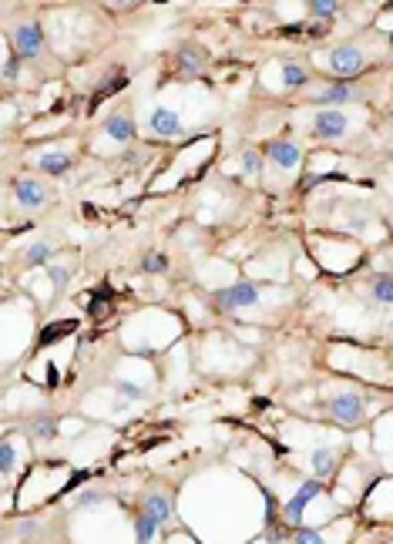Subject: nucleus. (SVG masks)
<instances>
[{"label": "nucleus", "mask_w": 393, "mask_h": 544, "mask_svg": "<svg viewBox=\"0 0 393 544\" xmlns=\"http://www.w3.org/2000/svg\"><path fill=\"white\" fill-rule=\"evenodd\" d=\"M94 501H101V494H98V491H88L84 497H81V501H77V507H88V504H94Z\"/></svg>", "instance_id": "c756f323"}, {"label": "nucleus", "mask_w": 393, "mask_h": 544, "mask_svg": "<svg viewBox=\"0 0 393 544\" xmlns=\"http://www.w3.org/2000/svg\"><path fill=\"white\" fill-rule=\"evenodd\" d=\"M13 48L21 57H38L44 51V34H40L38 24H21L13 30Z\"/></svg>", "instance_id": "39448f33"}, {"label": "nucleus", "mask_w": 393, "mask_h": 544, "mask_svg": "<svg viewBox=\"0 0 393 544\" xmlns=\"http://www.w3.org/2000/svg\"><path fill=\"white\" fill-rule=\"evenodd\" d=\"M178 67H182V74H189V77L202 74L205 51H202V48H195V44H185V48L178 51Z\"/></svg>", "instance_id": "9b49d317"}, {"label": "nucleus", "mask_w": 393, "mask_h": 544, "mask_svg": "<svg viewBox=\"0 0 393 544\" xmlns=\"http://www.w3.org/2000/svg\"><path fill=\"white\" fill-rule=\"evenodd\" d=\"M292 544H323V534L319 531H296V538H292Z\"/></svg>", "instance_id": "bb28decb"}, {"label": "nucleus", "mask_w": 393, "mask_h": 544, "mask_svg": "<svg viewBox=\"0 0 393 544\" xmlns=\"http://www.w3.org/2000/svg\"><path fill=\"white\" fill-rule=\"evenodd\" d=\"M282 81H286L289 88H299V84H306V71L299 64H282Z\"/></svg>", "instance_id": "412c9836"}, {"label": "nucleus", "mask_w": 393, "mask_h": 544, "mask_svg": "<svg viewBox=\"0 0 393 544\" xmlns=\"http://www.w3.org/2000/svg\"><path fill=\"white\" fill-rule=\"evenodd\" d=\"M390 40H393V38H390Z\"/></svg>", "instance_id": "2f4dec72"}, {"label": "nucleus", "mask_w": 393, "mask_h": 544, "mask_svg": "<svg viewBox=\"0 0 393 544\" xmlns=\"http://www.w3.org/2000/svg\"><path fill=\"white\" fill-rule=\"evenodd\" d=\"M71 165H74L71 155H44V158H40V172H48V175H64Z\"/></svg>", "instance_id": "2eb2a0df"}, {"label": "nucleus", "mask_w": 393, "mask_h": 544, "mask_svg": "<svg viewBox=\"0 0 393 544\" xmlns=\"http://www.w3.org/2000/svg\"><path fill=\"white\" fill-rule=\"evenodd\" d=\"M145 514L155 518L158 524H165V521L172 518V501H168V494H162V491L148 494V497H145Z\"/></svg>", "instance_id": "ddd939ff"}, {"label": "nucleus", "mask_w": 393, "mask_h": 544, "mask_svg": "<svg viewBox=\"0 0 393 544\" xmlns=\"http://www.w3.org/2000/svg\"><path fill=\"white\" fill-rule=\"evenodd\" d=\"M67 329H74V323H54V326H48V329H44V336H40V346H48V343L61 340Z\"/></svg>", "instance_id": "5701e85b"}, {"label": "nucleus", "mask_w": 393, "mask_h": 544, "mask_svg": "<svg viewBox=\"0 0 393 544\" xmlns=\"http://www.w3.org/2000/svg\"><path fill=\"white\" fill-rule=\"evenodd\" d=\"M118 88H125V77H114L111 84H101V91L94 94V104L101 101V98H108V94H114V91H118Z\"/></svg>", "instance_id": "cd10ccee"}, {"label": "nucleus", "mask_w": 393, "mask_h": 544, "mask_svg": "<svg viewBox=\"0 0 393 544\" xmlns=\"http://www.w3.org/2000/svg\"><path fill=\"white\" fill-rule=\"evenodd\" d=\"M51 255H54V245H48V242H38V245H31L27 249V266H44V262H51Z\"/></svg>", "instance_id": "dca6fc26"}, {"label": "nucleus", "mask_w": 393, "mask_h": 544, "mask_svg": "<svg viewBox=\"0 0 393 544\" xmlns=\"http://www.w3.org/2000/svg\"><path fill=\"white\" fill-rule=\"evenodd\" d=\"M104 131H108L114 141H131L138 128H135V121H131L128 114H111V118L104 121Z\"/></svg>", "instance_id": "f8f14e48"}, {"label": "nucleus", "mask_w": 393, "mask_h": 544, "mask_svg": "<svg viewBox=\"0 0 393 544\" xmlns=\"http://www.w3.org/2000/svg\"><path fill=\"white\" fill-rule=\"evenodd\" d=\"M356 98H360V88L350 84V81H340L333 88L319 91V104H346V101H356Z\"/></svg>", "instance_id": "9d476101"}, {"label": "nucleus", "mask_w": 393, "mask_h": 544, "mask_svg": "<svg viewBox=\"0 0 393 544\" xmlns=\"http://www.w3.org/2000/svg\"><path fill=\"white\" fill-rule=\"evenodd\" d=\"M255 303H259V286H253V282H236V286L216 292V306L226 309V313L242 309V306H255Z\"/></svg>", "instance_id": "7ed1b4c3"}, {"label": "nucleus", "mask_w": 393, "mask_h": 544, "mask_svg": "<svg viewBox=\"0 0 393 544\" xmlns=\"http://www.w3.org/2000/svg\"><path fill=\"white\" fill-rule=\"evenodd\" d=\"M27 431L34 433L38 440H51L54 433H57V420H54V417H38L31 427H27Z\"/></svg>", "instance_id": "a211bd4d"}, {"label": "nucleus", "mask_w": 393, "mask_h": 544, "mask_svg": "<svg viewBox=\"0 0 393 544\" xmlns=\"http://www.w3.org/2000/svg\"><path fill=\"white\" fill-rule=\"evenodd\" d=\"M313 131H316L319 138H340L343 131H346V114L343 111H319L316 121H313Z\"/></svg>", "instance_id": "0eeeda50"}, {"label": "nucleus", "mask_w": 393, "mask_h": 544, "mask_svg": "<svg viewBox=\"0 0 393 544\" xmlns=\"http://www.w3.org/2000/svg\"><path fill=\"white\" fill-rule=\"evenodd\" d=\"M319 491H323V487H319V481H306L303 487H299V491L292 494L289 504H286V511H282V514H286V524H289V528H296V524L303 521L306 504H309V501H313V497H316Z\"/></svg>", "instance_id": "20e7f679"}, {"label": "nucleus", "mask_w": 393, "mask_h": 544, "mask_svg": "<svg viewBox=\"0 0 393 544\" xmlns=\"http://www.w3.org/2000/svg\"><path fill=\"white\" fill-rule=\"evenodd\" d=\"M135 528H138V544H152L155 531H158V521L148 518V514L141 511V514H138V524H135Z\"/></svg>", "instance_id": "6ab92c4d"}, {"label": "nucleus", "mask_w": 393, "mask_h": 544, "mask_svg": "<svg viewBox=\"0 0 393 544\" xmlns=\"http://www.w3.org/2000/svg\"><path fill=\"white\" fill-rule=\"evenodd\" d=\"M141 266H145V272H165L168 269V259L162 252H148L145 259H141Z\"/></svg>", "instance_id": "4be33fe9"}, {"label": "nucleus", "mask_w": 393, "mask_h": 544, "mask_svg": "<svg viewBox=\"0 0 393 544\" xmlns=\"http://www.w3.org/2000/svg\"><path fill=\"white\" fill-rule=\"evenodd\" d=\"M13 195H17L21 209H40V205L48 202V189H44V182H38V178H17L13 182Z\"/></svg>", "instance_id": "423d86ee"}, {"label": "nucleus", "mask_w": 393, "mask_h": 544, "mask_svg": "<svg viewBox=\"0 0 393 544\" xmlns=\"http://www.w3.org/2000/svg\"><path fill=\"white\" fill-rule=\"evenodd\" d=\"M326 410H330V417L336 420V423L356 427V423L363 420V413H367V404H363V396H356V393H336L330 404H326Z\"/></svg>", "instance_id": "f257e3e1"}, {"label": "nucleus", "mask_w": 393, "mask_h": 544, "mask_svg": "<svg viewBox=\"0 0 393 544\" xmlns=\"http://www.w3.org/2000/svg\"><path fill=\"white\" fill-rule=\"evenodd\" d=\"M269 158L279 165V168H296V165L303 162V152H299V145H292V141H269Z\"/></svg>", "instance_id": "6e6552de"}, {"label": "nucleus", "mask_w": 393, "mask_h": 544, "mask_svg": "<svg viewBox=\"0 0 393 544\" xmlns=\"http://www.w3.org/2000/svg\"><path fill=\"white\" fill-rule=\"evenodd\" d=\"M13 460H17V454H13V443L4 440V447H0V470H4V474H11Z\"/></svg>", "instance_id": "b1692460"}, {"label": "nucleus", "mask_w": 393, "mask_h": 544, "mask_svg": "<svg viewBox=\"0 0 393 544\" xmlns=\"http://www.w3.org/2000/svg\"><path fill=\"white\" fill-rule=\"evenodd\" d=\"M363 64H367V57H363V51H360L356 44H343V48L330 51V71L336 77H343V81H350L353 74H360Z\"/></svg>", "instance_id": "f03ea898"}, {"label": "nucleus", "mask_w": 393, "mask_h": 544, "mask_svg": "<svg viewBox=\"0 0 393 544\" xmlns=\"http://www.w3.org/2000/svg\"><path fill=\"white\" fill-rule=\"evenodd\" d=\"M48 276H51L54 289H64V286H67V279H71V269H64V266H51V269H48Z\"/></svg>", "instance_id": "393cba45"}, {"label": "nucleus", "mask_w": 393, "mask_h": 544, "mask_svg": "<svg viewBox=\"0 0 393 544\" xmlns=\"http://www.w3.org/2000/svg\"><path fill=\"white\" fill-rule=\"evenodd\" d=\"M336 11H340V4H333V0H313V4H309V13H313L316 21H330Z\"/></svg>", "instance_id": "aec40b11"}, {"label": "nucleus", "mask_w": 393, "mask_h": 544, "mask_svg": "<svg viewBox=\"0 0 393 544\" xmlns=\"http://www.w3.org/2000/svg\"><path fill=\"white\" fill-rule=\"evenodd\" d=\"M373 299L383 306H393V276H377V282H373Z\"/></svg>", "instance_id": "f3484780"}, {"label": "nucleus", "mask_w": 393, "mask_h": 544, "mask_svg": "<svg viewBox=\"0 0 393 544\" xmlns=\"http://www.w3.org/2000/svg\"><path fill=\"white\" fill-rule=\"evenodd\" d=\"M239 165L245 168V172H249V175H255V172H262V162H259V155H255V152H245V155L239 158Z\"/></svg>", "instance_id": "a878e982"}, {"label": "nucleus", "mask_w": 393, "mask_h": 544, "mask_svg": "<svg viewBox=\"0 0 393 544\" xmlns=\"http://www.w3.org/2000/svg\"><path fill=\"white\" fill-rule=\"evenodd\" d=\"M118 393L128 396V400H141V396H145V390H141V387H131V383H118Z\"/></svg>", "instance_id": "c85d7f7f"}, {"label": "nucleus", "mask_w": 393, "mask_h": 544, "mask_svg": "<svg viewBox=\"0 0 393 544\" xmlns=\"http://www.w3.org/2000/svg\"><path fill=\"white\" fill-rule=\"evenodd\" d=\"M313 470H316L319 481H326L336 474V454H333L330 447H319L316 454H313Z\"/></svg>", "instance_id": "4468645a"}, {"label": "nucleus", "mask_w": 393, "mask_h": 544, "mask_svg": "<svg viewBox=\"0 0 393 544\" xmlns=\"http://www.w3.org/2000/svg\"><path fill=\"white\" fill-rule=\"evenodd\" d=\"M4 77H7V81L17 77V61H13V57H7V64H4Z\"/></svg>", "instance_id": "7c9ffc66"}, {"label": "nucleus", "mask_w": 393, "mask_h": 544, "mask_svg": "<svg viewBox=\"0 0 393 544\" xmlns=\"http://www.w3.org/2000/svg\"><path fill=\"white\" fill-rule=\"evenodd\" d=\"M148 125H152L155 135H162V138H172L182 131V121H178L175 111H168V108H155L152 118H148Z\"/></svg>", "instance_id": "1a4fd4ad"}]
</instances>
